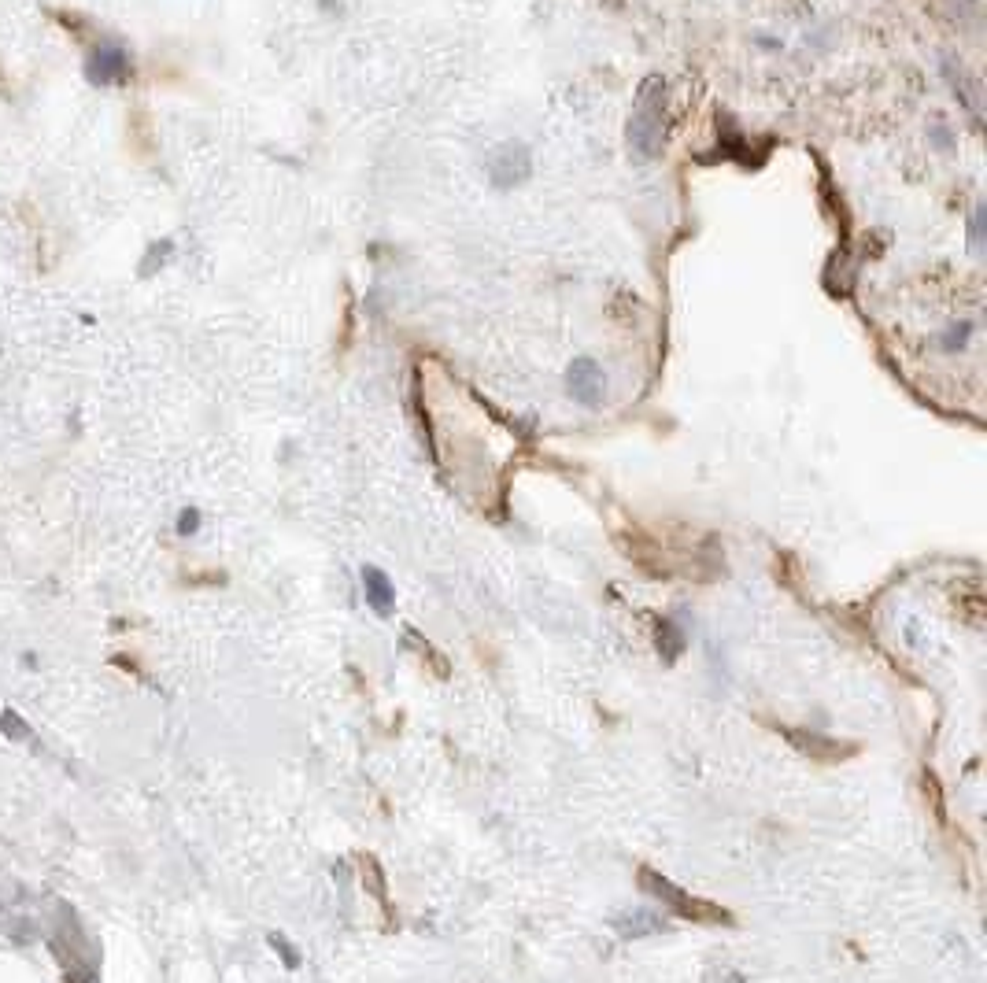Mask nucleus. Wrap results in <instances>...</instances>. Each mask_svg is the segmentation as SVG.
Wrapping results in <instances>:
<instances>
[{
    "mask_svg": "<svg viewBox=\"0 0 987 983\" xmlns=\"http://www.w3.org/2000/svg\"><path fill=\"white\" fill-rule=\"evenodd\" d=\"M529 170H533V159H529V148L522 141H503L492 159H488V178L496 189H514V185H522L529 178Z\"/></svg>",
    "mask_w": 987,
    "mask_h": 983,
    "instance_id": "20e7f679",
    "label": "nucleus"
},
{
    "mask_svg": "<svg viewBox=\"0 0 987 983\" xmlns=\"http://www.w3.org/2000/svg\"><path fill=\"white\" fill-rule=\"evenodd\" d=\"M86 78L97 89H111V85H130L134 78V56L130 49L115 41V37H100L97 45L86 56Z\"/></svg>",
    "mask_w": 987,
    "mask_h": 983,
    "instance_id": "f03ea898",
    "label": "nucleus"
},
{
    "mask_svg": "<svg viewBox=\"0 0 987 983\" xmlns=\"http://www.w3.org/2000/svg\"><path fill=\"white\" fill-rule=\"evenodd\" d=\"M566 392L581 407H599L603 396H607V370L592 359V355H577L570 366H566Z\"/></svg>",
    "mask_w": 987,
    "mask_h": 983,
    "instance_id": "7ed1b4c3",
    "label": "nucleus"
},
{
    "mask_svg": "<svg viewBox=\"0 0 987 983\" xmlns=\"http://www.w3.org/2000/svg\"><path fill=\"white\" fill-rule=\"evenodd\" d=\"M969 248H973V252L984 248V207H976L973 219H969Z\"/></svg>",
    "mask_w": 987,
    "mask_h": 983,
    "instance_id": "1a4fd4ad",
    "label": "nucleus"
},
{
    "mask_svg": "<svg viewBox=\"0 0 987 983\" xmlns=\"http://www.w3.org/2000/svg\"><path fill=\"white\" fill-rule=\"evenodd\" d=\"M363 584H366V599L374 603V610H385L392 607V584H389V577L381 570H374V566H366L363 570Z\"/></svg>",
    "mask_w": 987,
    "mask_h": 983,
    "instance_id": "423d86ee",
    "label": "nucleus"
},
{
    "mask_svg": "<svg viewBox=\"0 0 987 983\" xmlns=\"http://www.w3.org/2000/svg\"><path fill=\"white\" fill-rule=\"evenodd\" d=\"M943 74H947V82H951L954 97L962 100L973 115H980V85H976L962 67H954V60H943Z\"/></svg>",
    "mask_w": 987,
    "mask_h": 983,
    "instance_id": "39448f33",
    "label": "nucleus"
},
{
    "mask_svg": "<svg viewBox=\"0 0 987 983\" xmlns=\"http://www.w3.org/2000/svg\"><path fill=\"white\" fill-rule=\"evenodd\" d=\"M625 141H629V152L640 163H651V159L662 156V148H666V78L647 74L640 82L633 115H629V126H625Z\"/></svg>",
    "mask_w": 987,
    "mask_h": 983,
    "instance_id": "f257e3e1",
    "label": "nucleus"
},
{
    "mask_svg": "<svg viewBox=\"0 0 987 983\" xmlns=\"http://www.w3.org/2000/svg\"><path fill=\"white\" fill-rule=\"evenodd\" d=\"M193 525H196V514H193V510H189V514H185V518H182V533H189Z\"/></svg>",
    "mask_w": 987,
    "mask_h": 983,
    "instance_id": "9d476101",
    "label": "nucleus"
},
{
    "mask_svg": "<svg viewBox=\"0 0 987 983\" xmlns=\"http://www.w3.org/2000/svg\"><path fill=\"white\" fill-rule=\"evenodd\" d=\"M969 333H973V322H962V326H951L947 333H943V348L947 352H954V348H965V340H969Z\"/></svg>",
    "mask_w": 987,
    "mask_h": 983,
    "instance_id": "6e6552de",
    "label": "nucleus"
},
{
    "mask_svg": "<svg viewBox=\"0 0 987 983\" xmlns=\"http://www.w3.org/2000/svg\"><path fill=\"white\" fill-rule=\"evenodd\" d=\"M171 255H174V241H171V237H163V241H152V244H148L145 259H141V270H137V274H141V278L156 274V270L163 267V263H167Z\"/></svg>",
    "mask_w": 987,
    "mask_h": 983,
    "instance_id": "0eeeda50",
    "label": "nucleus"
}]
</instances>
